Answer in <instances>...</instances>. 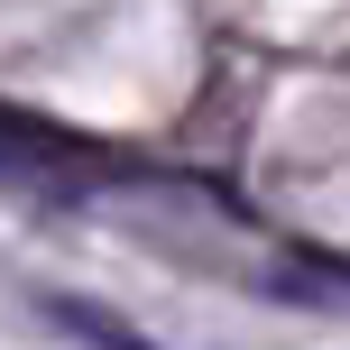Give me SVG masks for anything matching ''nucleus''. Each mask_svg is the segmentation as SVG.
I'll return each instance as SVG.
<instances>
[{"instance_id":"f257e3e1","label":"nucleus","mask_w":350,"mask_h":350,"mask_svg":"<svg viewBox=\"0 0 350 350\" xmlns=\"http://www.w3.org/2000/svg\"><path fill=\"white\" fill-rule=\"evenodd\" d=\"M46 314H55V323H65V332H74V341H92V350H157V341H148V332H129V323H111V314H92V304H83V295H55V304H46Z\"/></svg>"},{"instance_id":"f03ea898","label":"nucleus","mask_w":350,"mask_h":350,"mask_svg":"<svg viewBox=\"0 0 350 350\" xmlns=\"http://www.w3.org/2000/svg\"><path fill=\"white\" fill-rule=\"evenodd\" d=\"M0 139H10V120H0Z\"/></svg>"}]
</instances>
